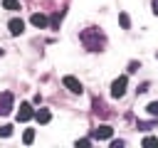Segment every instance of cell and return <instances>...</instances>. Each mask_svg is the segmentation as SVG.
<instances>
[{
	"mask_svg": "<svg viewBox=\"0 0 158 148\" xmlns=\"http://www.w3.org/2000/svg\"><path fill=\"white\" fill-rule=\"evenodd\" d=\"M79 39H81V44H84L89 52H101L104 44H106L104 32L96 30V27H86V30H81V32H79Z\"/></svg>",
	"mask_w": 158,
	"mask_h": 148,
	"instance_id": "obj_1",
	"label": "cell"
},
{
	"mask_svg": "<svg viewBox=\"0 0 158 148\" xmlns=\"http://www.w3.org/2000/svg\"><path fill=\"white\" fill-rule=\"evenodd\" d=\"M10 111H12V94L10 91H2L0 94V116H5Z\"/></svg>",
	"mask_w": 158,
	"mask_h": 148,
	"instance_id": "obj_2",
	"label": "cell"
},
{
	"mask_svg": "<svg viewBox=\"0 0 158 148\" xmlns=\"http://www.w3.org/2000/svg\"><path fill=\"white\" fill-rule=\"evenodd\" d=\"M126 94V76H118L114 84H111V96H116V99H121Z\"/></svg>",
	"mask_w": 158,
	"mask_h": 148,
	"instance_id": "obj_3",
	"label": "cell"
},
{
	"mask_svg": "<svg viewBox=\"0 0 158 148\" xmlns=\"http://www.w3.org/2000/svg\"><path fill=\"white\" fill-rule=\"evenodd\" d=\"M62 81H64V86H67L72 94H81V91H84V89H81V84H79V79H74V76H64Z\"/></svg>",
	"mask_w": 158,
	"mask_h": 148,
	"instance_id": "obj_4",
	"label": "cell"
},
{
	"mask_svg": "<svg viewBox=\"0 0 158 148\" xmlns=\"http://www.w3.org/2000/svg\"><path fill=\"white\" fill-rule=\"evenodd\" d=\"M111 126H99V128H94L91 131V138H99V141H106V138H111Z\"/></svg>",
	"mask_w": 158,
	"mask_h": 148,
	"instance_id": "obj_5",
	"label": "cell"
},
{
	"mask_svg": "<svg viewBox=\"0 0 158 148\" xmlns=\"http://www.w3.org/2000/svg\"><path fill=\"white\" fill-rule=\"evenodd\" d=\"M32 116H35L32 106H30V104H22V106H20V111H17V121H22V123H25V121H30Z\"/></svg>",
	"mask_w": 158,
	"mask_h": 148,
	"instance_id": "obj_6",
	"label": "cell"
},
{
	"mask_svg": "<svg viewBox=\"0 0 158 148\" xmlns=\"http://www.w3.org/2000/svg\"><path fill=\"white\" fill-rule=\"evenodd\" d=\"M7 27H10V35H22V32H25V22L17 20V17H12V20L7 22Z\"/></svg>",
	"mask_w": 158,
	"mask_h": 148,
	"instance_id": "obj_7",
	"label": "cell"
},
{
	"mask_svg": "<svg viewBox=\"0 0 158 148\" xmlns=\"http://www.w3.org/2000/svg\"><path fill=\"white\" fill-rule=\"evenodd\" d=\"M32 25H35V27H47V17H44L42 12H35V15H32Z\"/></svg>",
	"mask_w": 158,
	"mask_h": 148,
	"instance_id": "obj_8",
	"label": "cell"
},
{
	"mask_svg": "<svg viewBox=\"0 0 158 148\" xmlns=\"http://www.w3.org/2000/svg\"><path fill=\"white\" fill-rule=\"evenodd\" d=\"M35 118H37V121H40V123H47V121H49V118H52V113H49V111H47V109H40V111H37V113H35Z\"/></svg>",
	"mask_w": 158,
	"mask_h": 148,
	"instance_id": "obj_9",
	"label": "cell"
},
{
	"mask_svg": "<svg viewBox=\"0 0 158 148\" xmlns=\"http://www.w3.org/2000/svg\"><path fill=\"white\" fill-rule=\"evenodd\" d=\"M2 5H5V10H17V7H20L17 0H2Z\"/></svg>",
	"mask_w": 158,
	"mask_h": 148,
	"instance_id": "obj_10",
	"label": "cell"
},
{
	"mask_svg": "<svg viewBox=\"0 0 158 148\" xmlns=\"http://www.w3.org/2000/svg\"><path fill=\"white\" fill-rule=\"evenodd\" d=\"M22 141H25V143L30 146V143L35 141V131H32V128H30V131H25V138H22Z\"/></svg>",
	"mask_w": 158,
	"mask_h": 148,
	"instance_id": "obj_11",
	"label": "cell"
},
{
	"mask_svg": "<svg viewBox=\"0 0 158 148\" xmlns=\"http://www.w3.org/2000/svg\"><path fill=\"white\" fill-rule=\"evenodd\" d=\"M0 136H2V138L12 136V126H0Z\"/></svg>",
	"mask_w": 158,
	"mask_h": 148,
	"instance_id": "obj_12",
	"label": "cell"
},
{
	"mask_svg": "<svg viewBox=\"0 0 158 148\" xmlns=\"http://www.w3.org/2000/svg\"><path fill=\"white\" fill-rule=\"evenodd\" d=\"M148 113H151V116H158V101L148 104Z\"/></svg>",
	"mask_w": 158,
	"mask_h": 148,
	"instance_id": "obj_13",
	"label": "cell"
},
{
	"mask_svg": "<svg viewBox=\"0 0 158 148\" xmlns=\"http://www.w3.org/2000/svg\"><path fill=\"white\" fill-rule=\"evenodd\" d=\"M118 20H121V25L128 30V25H131V22H128V15H126V12H121V15H118Z\"/></svg>",
	"mask_w": 158,
	"mask_h": 148,
	"instance_id": "obj_14",
	"label": "cell"
},
{
	"mask_svg": "<svg viewBox=\"0 0 158 148\" xmlns=\"http://www.w3.org/2000/svg\"><path fill=\"white\" fill-rule=\"evenodd\" d=\"M143 146H158V138L148 136V138H143Z\"/></svg>",
	"mask_w": 158,
	"mask_h": 148,
	"instance_id": "obj_15",
	"label": "cell"
},
{
	"mask_svg": "<svg viewBox=\"0 0 158 148\" xmlns=\"http://www.w3.org/2000/svg\"><path fill=\"white\" fill-rule=\"evenodd\" d=\"M59 20H62V15L57 12V15H52V27H59Z\"/></svg>",
	"mask_w": 158,
	"mask_h": 148,
	"instance_id": "obj_16",
	"label": "cell"
},
{
	"mask_svg": "<svg viewBox=\"0 0 158 148\" xmlns=\"http://www.w3.org/2000/svg\"><path fill=\"white\" fill-rule=\"evenodd\" d=\"M153 12L158 15V0H153Z\"/></svg>",
	"mask_w": 158,
	"mask_h": 148,
	"instance_id": "obj_17",
	"label": "cell"
}]
</instances>
